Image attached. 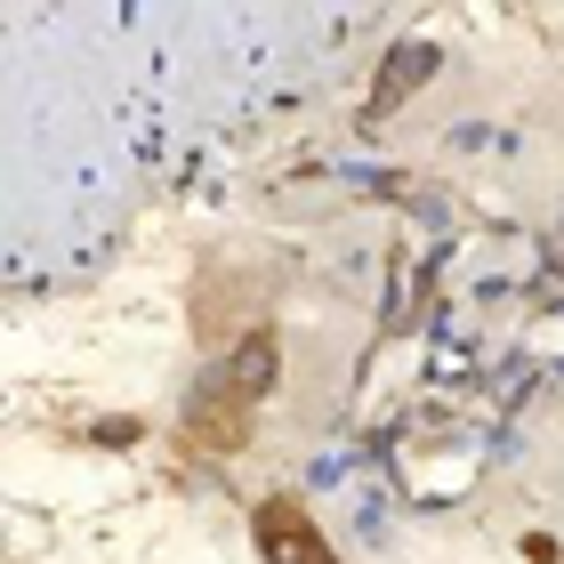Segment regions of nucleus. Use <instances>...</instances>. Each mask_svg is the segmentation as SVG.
<instances>
[{
  "label": "nucleus",
  "mask_w": 564,
  "mask_h": 564,
  "mask_svg": "<svg viewBox=\"0 0 564 564\" xmlns=\"http://www.w3.org/2000/svg\"><path fill=\"white\" fill-rule=\"evenodd\" d=\"M177 427H186V444H202V452H235L242 427H250V395L235 379H202L194 403L177 412Z\"/></svg>",
  "instance_id": "obj_1"
},
{
  "label": "nucleus",
  "mask_w": 564,
  "mask_h": 564,
  "mask_svg": "<svg viewBox=\"0 0 564 564\" xmlns=\"http://www.w3.org/2000/svg\"><path fill=\"white\" fill-rule=\"evenodd\" d=\"M259 549H267V564H339L323 549V532L306 524L299 500H267L259 508Z\"/></svg>",
  "instance_id": "obj_2"
},
{
  "label": "nucleus",
  "mask_w": 564,
  "mask_h": 564,
  "mask_svg": "<svg viewBox=\"0 0 564 564\" xmlns=\"http://www.w3.org/2000/svg\"><path fill=\"white\" fill-rule=\"evenodd\" d=\"M427 73H435V48H427V41H403V48H395V65H388V82L371 89V121H379V113H395L403 97L427 82Z\"/></svg>",
  "instance_id": "obj_3"
}]
</instances>
